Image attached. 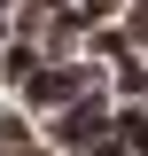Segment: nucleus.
<instances>
[{
    "label": "nucleus",
    "instance_id": "nucleus-1",
    "mask_svg": "<svg viewBox=\"0 0 148 156\" xmlns=\"http://www.w3.org/2000/svg\"><path fill=\"white\" fill-rule=\"evenodd\" d=\"M47 148H55V156H93V148H109V94H101V86L70 94L55 117H47Z\"/></svg>",
    "mask_w": 148,
    "mask_h": 156
},
{
    "label": "nucleus",
    "instance_id": "nucleus-2",
    "mask_svg": "<svg viewBox=\"0 0 148 156\" xmlns=\"http://www.w3.org/2000/svg\"><path fill=\"white\" fill-rule=\"evenodd\" d=\"M101 78H109V86H101L109 101H148V55L140 47H132L125 62H101Z\"/></svg>",
    "mask_w": 148,
    "mask_h": 156
},
{
    "label": "nucleus",
    "instance_id": "nucleus-3",
    "mask_svg": "<svg viewBox=\"0 0 148 156\" xmlns=\"http://www.w3.org/2000/svg\"><path fill=\"white\" fill-rule=\"evenodd\" d=\"M23 140H39V125H31V109H23V101H8V109H0V156H16Z\"/></svg>",
    "mask_w": 148,
    "mask_h": 156
},
{
    "label": "nucleus",
    "instance_id": "nucleus-4",
    "mask_svg": "<svg viewBox=\"0 0 148 156\" xmlns=\"http://www.w3.org/2000/svg\"><path fill=\"white\" fill-rule=\"evenodd\" d=\"M93 156H132V148H93Z\"/></svg>",
    "mask_w": 148,
    "mask_h": 156
},
{
    "label": "nucleus",
    "instance_id": "nucleus-5",
    "mask_svg": "<svg viewBox=\"0 0 148 156\" xmlns=\"http://www.w3.org/2000/svg\"><path fill=\"white\" fill-rule=\"evenodd\" d=\"M39 8H70V0H39Z\"/></svg>",
    "mask_w": 148,
    "mask_h": 156
}]
</instances>
